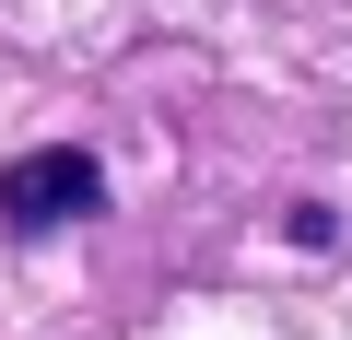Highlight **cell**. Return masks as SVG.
<instances>
[{
    "label": "cell",
    "mask_w": 352,
    "mask_h": 340,
    "mask_svg": "<svg viewBox=\"0 0 352 340\" xmlns=\"http://www.w3.org/2000/svg\"><path fill=\"white\" fill-rule=\"evenodd\" d=\"M82 212H106V164L94 152L47 141V152H12V164H0V223H12V235H59Z\"/></svg>",
    "instance_id": "1"
}]
</instances>
